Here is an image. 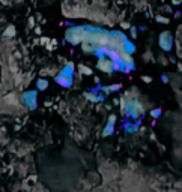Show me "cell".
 <instances>
[{
  "instance_id": "1",
  "label": "cell",
  "mask_w": 182,
  "mask_h": 192,
  "mask_svg": "<svg viewBox=\"0 0 182 192\" xmlns=\"http://www.w3.org/2000/svg\"><path fill=\"white\" fill-rule=\"evenodd\" d=\"M121 108H122V111L126 114L128 117H131L134 120L141 117L143 114H145V107H143L141 102L137 101L136 98L128 96V95H125L121 99Z\"/></svg>"
},
{
  "instance_id": "2",
  "label": "cell",
  "mask_w": 182,
  "mask_h": 192,
  "mask_svg": "<svg viewBox=\"0 0 182 192\" xmlns=\"http://www.w3.org/2000/svg\"><path fill=\"white\" fill-rule=\"evenodd\" d=\"M74 71H75L74 63H72V62H68L66 65L60 69V72L56 75L54 81H56L57 84H60L62 87H66V89L71 87L72 83H74Z\"/></svg>"
},
{
  "instance_id": "3",
  "label": "cell",
  "mask_w": 182,
  "mask_h": 192,
  "mask_svg": "<svg viewBox=\"0 0 182 192\" xmlns=\"http://www.w3.org/2000/svg\"><path fill=\"white\" fill-rule=\"evenodd\" d=\"M87 26H74L65 32V39L72 45H80L86 39Z\"/></svg>"
},
{
  "instance_id": "4",
  "label": "cell",
  "mask_w": 182,
  "mask_h": 192,
  "mask_svg": "<svg viewBox=\"0 0 182 192\" xmlns=\"http://www.w3.org/2000/svg\"><path fill=\"white\" fill-rule=\"evenodd\" d=\"M128 41V38L123 35V32H118V30H113L110 32V36H108V44H107V50H111V51H123V47H125V42Z\"/></svg>"
},
{
  "instance_id": "5",
  "label": "cell",
  "mask_w": 182,
  "mask_h": 192,
  "mask_svg": "<svg viewBox=\"0 0 182 192\" xmlns=\"http://www.w3.org/2000/svg\"><path fill=\"white\" fill-rule=\"evenodd\" d=\"M21 104L29 110H36V107H38V90H26L21 95Z\"/></svg>"
},
{
  "instance_id": "6",
  "label": "cell",
  "mask_w": 182,
  "mask_h": 192,
  "mask_svg": "<svg viewBox=\"0 0 182 192\" xmlns=\"http://www.w3.org/2000/svg\"><path fill=\"white\" fill-rule=\"evenodd\" d=\"M96 68L104 72V74H113L114 72V68H113V60L107 56L104 57H98V62H96Z\"/></svg>"
},
{
  "instance_id": "7",
  "label": "cell",
  "mask_w": 182,
  "mask_h": 192,
  "mask_svg": "<svg viewBox=\"0 0 182 192\" xmlns=\"http://www.w3.org/2000/svg\"><path fill=\"white\" fill-rule=\"evenodd\" d=\"M158 44L160 48L164 51H170L173 48V35L170 32H163L158 38Z\"/></svg>"
},
{
  "instance_id": "8",
  "label": "cell",
  "mask_w": 182,
  "mask_h": 192,
  "mask_svg": "<svg viewBox=\"0 0 182 192\" xmlns=\"http://www.w3.org/2000/svg\"><path fill=\"white\" fill-rule=\"evenodd\" d=\"M114 123H116V116H114V114H111V116L108 117V120H107L106 128H104V131H102V137L113 135V132H114Z\"/></svg>"
},
{
  "instance_id": "9",
  "label": "cell",
  "mask_w": 182,
  "mask_h": 192,
  "mask_svg": "<svg viewBox=\"0 0 182 192\" xmlns=\"http://www.w3.org/2000/svg\"><path fill=\"white\" fill-rule=\"evenodd\" d=\"M47 87H48V80H45V78H38L36 80V90L45 92Z\"/></svg>"
},
{
  "instance_id": "10",
  "label": "cell",
  "mask_w": 182,
  "mask_h": 192,
  "mask_svg": "<svg viewBox=\"0 0 182 192\" xmlns=\"http://www.w3.org/2000/svg\"><path fill=\"white\" fill-rule=\"evenodd\" d=\"M119 89H121V84H111V86L102 87V90H104V93H106V95H110V93H113L116 90H119Z\"/></svg>"
},
{
  "instance_id": "11",
  "label": "cell",
  "mask_w": 182,
  "mask_h": 192,
  "mask_svg": "<svg viewBox=\"0 0 182 192\" xmlns=\"http://www.w3.org/2000/svg\"><path fill=\"white\" fill-rule=\"evenodd\" d=\"M79 72H80V75H92L93 74L92 68H89L86 65H79Z\"/></svg>"
},
{
  "instance_id": "12",
  "label": "cell",
  "mask_w": 182,
  "mask_h": 192,
  "mask_svg": "<svg viewBox=\"0 0 182 192\" xmlns=\"http://www.w3.org/2000/svg\"><path fill=\"white\" fill-rule=\"evenodd\" d=\"M84 96H86L89 101H92V102H101V101L104 99L102 95H98V96H96L95 92H93V93H84Z\"/></svg>"
},
{
  "instance_id": "13",
  "label": "cell",
  "mask_w": 182,
  "mask_h": 192,
  "mask_svg": "<svg viewBox=\"0 0 182 192\" xmlns=\"http://www.w3.org/2000/svg\"><path fill=\"white\" fill-rule=\"evenodd\" d=\"M123 51H125V53H129V54H133L134 53V51H136V45L131 42V41H126L125 42V47H123Z\"/></svg>"
},
{
  "instance_id": "14",
  "label": "cell",
  "mask_w": 182,
  "mask_h": 192,
  "mask_svg": "<svg viewBox=\"0 0 182 192\" xmlns=\"http://www.w3.org/2000/svg\"><path fill=\"white\" fill-rule=\"evenodd\" d=\"M3 36L5 38H14L15 36V27H14V26H8L5 33H3Z\"/></svg>"
},
{
  "instance_id": "15",
  "label": "cell",
  "mask_w": 182,
  "mask_h": 192,
  "mask_svg": "<svg viewBox=\"0 0 182 192\" xmlns=\"http://www.w3.org/2000/svg\"><path fill=\"white\" fill-rule=\"evenodd\" d=\"M151 117H153V119H158L160 116H161V108H155V110H151Z\"/></svg>"
},
{
  "instance_id": "16",
  "label": "cell",
  "mask_w": 182,
  "mask_h": 192,
  "mask_svg": "<svg viewBox=\"0 0 182 192\" xmlns=\"http://www.w3.org/2000/svg\"><path fill=\"white\" fill-rule=\"evenodd\" d=\"M125 128H126V129H125L126 132H137V131H138V126H137V125H133V123H131V125H126Z\"/></svg>"
},
{
  "instance_id": "17",
  "label": "cell",
  "mask_w": 182,
  "mask_h": 192,
  "mask_svg": "<svg viewBox=\"0 0 182 192\" xmlns=\"http://www.w3.org/2000/svg\"><path fill=\"white\" fill-rule=\"evenodd\" d=\"M157 21H158V23H163V24H167V23H168V18H166V17H161V15H158V17H157Z\"/></svg>"
},
{
  "instance_id": "18",
  "label": "cell",
  "mask_w": 182,
  "mask_h": 192,
  "mask_svg": "<svg viewBox=\"0 0 182 192\" xmlns=\"http://www.w3.org/2000/svg\"><path fill=\"white\" fill-rule=\"evenodd\" d=\"M131 38H133V39L137 38V29L136 27H131Z\"/></svg>"
},
{
  "instance_id": "19",
  "label": "cell",
  "mask_w": 182,
  "mask_h": 192,
  "mask_svg": "<svg viewBox=\"0 0 182 192\" xmlns=\"http://www.w3.org/2000/svg\"><path fill=\"white\" fill-rule=\"evenodd\" d=\"M141 80H143V81H145V83H151V81H152V78H151V77H148V75H145V77H141Z\"/></svg>"
},
{
  "instance_id": "20",
  "label": "cell",
  "mask_w": 182,
  "mask_h": 192,
  "mask_svg": "<svg viewBox=\"0 0 182 192\" xmlns=\"http://www.w3.org/2000/svg\"><path fill=\"white\" fill-rule=\"evenodd\" d=\"M29 26H30V27H33V26H35V21H33V18H29Z\"/></svg>"
},
{
  "instance_id": "21",
  "label": "cell",
  "mask_w": 182,
  "mask_h": 192,
  "mask_svg": "<svg viewBox=\"0 0 182 192\" xmlns=\"http://www.w3.org/2000/svg\"><path fill=\"white\" fill-rule=\"evenodd\" d=\"M35 33H36V35H41V29L36 27V29H35Z\"/></svg>"
},
{
  "instance_id": "22",
  "label": "cell",
  "mask_w": 182,
  "mask_h": 192,
  "mask_svg": "<svg viewBox=\"0 0 182 192\" xmlns=\"http://www.w3.org/2000/svg\"><path fill=\"white\" fill-rule=\"evenodd\" d=\"M122 27H125V29H128V27H129V24H128V23H123V24H122Z\"/></svg>"
},
{
  "instance_id": "23",
  "label": "cell",
  "mask_w": 182,
  "mask_h": 192,
  "mask_svg": "<svg viewBox=\"0 0 182 192\" xmlns=\"http://www.w3.org/2000/svg\"><path fill=\"white\" fill-rule=\"evenodd\" d=\"M163 81H164V83H167V81H168V80H167V75H163Z\"/></svg>"
}]
</instances>
